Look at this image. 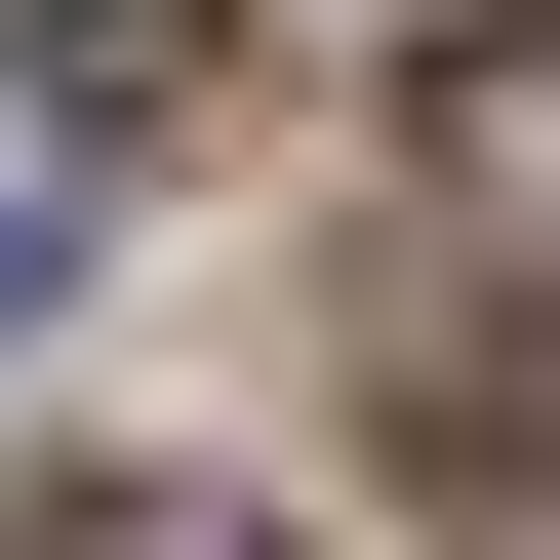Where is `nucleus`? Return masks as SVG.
<instances>
[{
    "mask_svg": "<svg viewBox=\"0 0 560 560\" xmlns=\"http://www.w3.org/2000/svg\"><path fill=\"white\" fill-rule=\"evenodd\" d=\"M441 241H560V0H521V40H441Z\"/></svg>",
    "mask_w": 560,
    "mask_h": 560,
    "instance_id": "1",
    "label": "nucleus"
},
{
    "mask_svg": "<svg viewBox=\"0 0 560 560\" xmlns=\"http://www.w3.org/2000/svg\"><path fill=\"white\" fill-rule=\"evenodd\" d=\"M40 560H320V521H241V480H81Z\"/></svg>",
    "mask_w": 560,
    "mask_h": 560,
    "instance_id": "2",
    "label": "nucleus"
},
{
    "mask_svg": "<svg viewBox=\"0 0 560 560\" xmlns=\"http://www.w3.org/2000/svg\"><path fill=\"white\" fill-rule=\"evenodd\" d=\"M0 320H40V200H0Z\"/></svg>",
    "mask_w": 560,
    "mask_h": 560,
    "instance_id": "3",
    "label": "nucleus"
}]
</instances>
